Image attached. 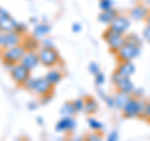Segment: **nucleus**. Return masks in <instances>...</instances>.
I'll return each mask as SVG.
<instances>
[{
  "label": "nucleus",
  "instance_id": "nucleus-1",
  "mask_svg": "<svg viewBox=\"0 0 150 141\" xmlns=\"http://www.w3.org/2000/svg\"><path fill=\"white\" fill-rule=\"evenodd\" d=\"M25 89H28L29 91L33 94H35L39 97H44V96H53L54 92V86L46 80L45 76L41 78H30L24 85Z\"/></svg>",
  "mask_w": 150,
  "mask_h": 141
},
{
  "label": "nucleus",
  "instance_id": "nucleus-2",
  "mask_svg": "<svg viewBox=\"0 0 150 141\" xmlns=\"http://www.w3.org/2000/svg\"><path fill=\"white\" fill-rule=\"evenodd\" d=\"M145 105H146V101L143 100L142 97H135L131 95L129 101L126 102L124 107L121 109L123 116L126 117V119H134V117L143 119L144 111H145Z\"/></svg>",
  "mask_w": 150,
  "mask_h": 141
},
{
  "label": "nucleus",
  "instance_id": "nucleus-3",
  "mask_svg": "<svg viewBox=\"0 0 150 141\" xmlns=\"http://www.w3.org/2000/svg\"><path fill=\"white\" fill-rule=\"evenodd\" d=\"M25 51H26L25 48L20 44V45L11 46V48H8V49H3L1 53H0V58L3 60V64L10 69L13 65L19 64L21 61Z\"/></svg>",
  "mask_w": 150,
  "mask_h": 141
},
{
  "label": "nucleus",
  "instance_id": "nucleus-4",
  "mask_svg": "<svg viewBox=\"0 0 150 141\" xmlns=\"http://www.w3.org/2000/svg\"><path fill=\"white\" fill-rule=\"evenodd\" d=\"M39 63L45 68H55L63 64L60 54L55 48H40L38 50Z\"/></svg>",
  "mask_w": 150,
  "mask_h": 141
},
{
  "label": "nucleus",
  "instance_id": "nucleus-5",
  "mask_svg": "<svg viewBox=\"0 0 150 141\" xmlns=\"http://www.w3.org/2000/svg\"><path fill=\"white\" fill-rule=\"evenodd\" d=\"M140 49H142V46L135 45L133 43H129V41H125L124 45L116 51L115 56H116V59H118L119 63L131 61V60H134L140 54Z\"/></svg>",
  "mask_w": 150,
  "mask_h": 141
},
{
  "label": "nucleus",
  "instance_id": "nucleus-6",
  "mask_svg": "<svg viewBox=\"0 0 150 141\" xmlns=\"http://www.w3.org/2000/svg\"><path fill=\"white\" fill-rule=\"evenodd\" d=\"M103 39H104V41L108 45V48L110 49V51L112 54H116V51H118L125 43V35L112 31L111 29H109V27L104 31Z\"/></svg>",
  "mask_w": 150,
  "mask_h": 141
},
{
  "label": "nucleus",
  "instance_id": "nucleus-7",
  "mask_svg": "<svg viewBox=\"0 0 150 141\" xmlns=\"http://www.w3.org/2000/svg\"><path fill=\"white\" fill-rule=\"evenodd\" d=\"M9 73H10L13 81L15 82L18 86H21V87H24L26 81L31 78V71L28 70L24 65H21L20 63L13 65V66L9 69Z\"/></svg>",
  "mask_w": 150,
  "mask_h": 141
},
{
  "label": "nucleus",
  "instance_id": "nucleus-8",
  "mask_svg": "<svg viewBox=\"0 0 150 141\" xmlns=\"http://www.w3.org/2000/svg\"><path fill=\"white\" fill-rule=\"evenodd\" d=\"M111 80H112L114 86L116 87V90H118L119 92L126 94V95H133V92L135 90V86H134V84H133V81H131L130 78L123 76V75H120L118 71H114L112 73Z\"/></svg>",
  "mask_w": 150,
  "mask_h": 141
},
{
  "label": "nucleus",
  "instance_id": "nucleus-9",
  "mask_svg": "<svg viewBox=\"0 0 150 141\" xmlns=\"http://www.w3.org/2000/svg\"><path fill=\"white\" fill-rule=\"evenodd\" d=\"M18 23L15 19H14L10 13H9L6 9H4L0 6V29L3 32H10V31H15Z\"/></svg>",
  "mask_w": 150,
  "mask_h": 141
},
{
  "label": "nucleus",
  "instance_id": "nucleus-10",
  "mask_svg": "<svg viewBox=\"0 0 150 141\" xmlns=\"http://www.w3.org/2000/svg\"><path fill=\"white\" fill-rule=\"evenodd\" d=\"M130 18L126 16V15H123V14H119L114 20L111 21V24L108 26L109 29H111L112 31L115 32H119V34H123L125 35L128 32L129 27H130Z\"/></svg>",
  "mask_w": 150,
  "mask_h": 141
},
{
  "label": "nucleus",
  "instance_id": "nucleus-11",
  "mask_svg": "<svg viewBox=\"0 0 150 141\" xmlns=\"http://www.w3.org/2000/svg\"><path fill=\"white\" fill-rule=\"evenodd\" d=\"M23 35H20L16 31H10V32H3L1 39H3V48L8 49L11 46L20 45L23 43Z\"/></svg>",
  "mask_w": 150,
  "mask_h": 141
},
{
  "label": "nucleus",
  "instance_id": "nucleus-12",
  "mask_svg": "<svg viewBox=\"0 0 150 141\" xmlns=\"http://www.w3.org/2000/svg\"><path fill=\"white\" fill-rule=\"evenodd\" d=\"M75 128H76V121L73 116H63L55 126L56 131L59 133H73Z\"/></svg>",
  "mask_w": 150,
  "mask_h": 141
},
{
  "label": "nucleus",
  "instance_id": "nucleus-13",
  "mask_svg": "<svg viewBox=\"0 0 150 141\" xmlns=\"http://www.w3.org/2000/svg\"><path fill=\"white\" fill-rule=\"evenodd\" d=\"M149 14V9L144 5V4H137L130 9L129 11V18L130 20H135V21H143L145 20V18Z\"/></svg>",
  "mask_w": 150,
  "mask_h": 141
},
{
  "label": "nucleus",
  "instance_id": "nucleus-14",
  "mask_svg": "<svg viewBox=\"0 0 150 141\" xmlns=\"http://www.w3.org/2000/svg\"><path fill=\"white\" fill-rule=\"evenodd\" d=\"M21 65H24V66L33 71L38 65H39V56H38V51H25L24 56H23L21 61H20Z\"/></svg>",
  "mask_w": 150,
  "mask_h": 141
},
{
  "label": "nucleus",
  "instance_id": "nucleus-15",
  "mask_svg": "<svg viewBox=\"0 0 150 141\" xmlns=\"http://www.w3.org/2000/svg\"><path fill=\"white\" fill-rule=\"evenodd\" d=\"M21 45L24 46L26 51H38L41 48L40 40L38 37H35L34 35H24Z\"/></svg>",
  "mask_w": 150,
  "mask_h": 141
},
{
  "label": "nucleus",
  "instance_id": "nucleus-16",
  "mask_svg": "<svg viewBox=\"0 0 150 141\" xmlns=\"http://www.w3.org/2000/svg\"><path fill=\"white\" fill-rule=\"evenodd\" d=\"M135 70H137V68H135V65L131 61H124V63L118 64L115 71H118L120 75H123V76L131 78L135 74Z\"/></svg>",
  "mask_w": 150,
  "mask_h": 141
},
{
  "label": "nucleus",
  "instance_id": "nucleus-17",
  "mask_svg": "<svg viewBox=\"0 0 150 141\" xmlns=\"http://www.w3.org/2000/svg\"><path fill=\"white\" fill-rule=\"evenodd\" d=\"M119 15V13L115 10L114 8L112 9H109V10H103L100 14H99V21L103 23V24H106L108 26H109L111 24V21L114 20V19Z\"/></svg>",
  "mask_w": 150,
  "mask_h": 141
},
{
  "label": "nucleus",
  "instance_id": "nucleus-18",
  "mask_svg": "<svg viewBox=\"0 0 150 141\" xmlns=\"http://www.w3.org/2000/svg\"><path fill=\"white\" fill-rule=\"evenodd\" d=\"M98 109H99L98 102L93 96H86L84 99V112H86L88 115H94L96 114Z\"/></svg>",
  "mask_w": 150,
  "mask_h": 141
},
{
  "label": "nucleus",
  "instance_id": "nucleus-19",
  "mask_svg": "<svg viewBox=\"0 0 150 141\" xmlns=\"http://www.w3.org/2000/svg\"><path fill=\"white\" fill-rule=\"evenodd\" d=\"M63 76H64V74L60 71L59 69H51L50 71H48V74L45 75V78L46 80L55 87V85H58V84L63 80Z\"/></svg>",
  "mask_w": 150,
  "mask_h": 141
},
{
  "label": "nucleus",
  "instance_id": "nucleus-20",
  "mask_svg": "<svg viewBox=\"0 0 150 141\" xmlns=\"http://www.w3.org/2000/svg\"><path fill=\"white\" fill-rule=\"evenodd\" d=\"M131 97V95H126V94L123 92H116L114 96H112V100H114V106H116L118 109H123L124 105L129 101V99Z\"/></svg>",
  "mask_w": 150,
  "mask_h": 141
},
{
  "label": "nucleus",
  "instance_id": "nucleus-21",
  "mask_svg": "<svg viewBox=\"0 0 150 141\" xmlns=\"http://www.w3.org/2000/svg\"><path fill=\"white\" fill-rule=\"evenodd\" d=\"M50 31V26L45 25V24H36V26L34 27V31H33V35L35 37H45V35Z\"/></svg>",
  "mask_w": 150,
  "mask_h": 141
},
{
  "label": "nucleus",
  "instance_id": "nucleus-22",
  "mask_svg": "<svg viewBox=\"0 0 150 141\" xmlns=\"http://www.w3.org/2000/svg\"><path fill=\"white\" fill-rule=\"evenodd\" d=\"M60 114L62 116H74L76 114V110L74 107L73 101H68L62 106V110H60Z\"/></svg>",
  "mask_w": 150,
  "mask_h": 141
},
{
  "label": "nucleus",
  "instance_id": "nucleus-23",
  "mask_svg": "<svg viewBox=\"0 0 150 141\" xmlns=\"http://www.w3.org/2000/svg\"><path fill=\"white\" fill-rule=\"evenodd\" d=\"M88 124H89V128H90L93 131H101L104 125H103L99 120H96L95 117H89L88 119Z\"/></svg>",
  "mask_w": 150,
  "mask_h": 141
},
{
  "label": "nucleus",
  "instance_id": "nucleus-24",
  "mask_svg": "<svg viewBox=\"0 0 150 141\" xmlns=\"http://www.w3.org/2000/svg\"><path fill=\"white\" fill-rule=\"evenodd\" d=\"M84 141H103V135L100 131H91L84 136Z\"/></svg>",
  "mask_w": 150,
  "mask_h": 141
},
{
  "label": "nucleus",
  "instance_id": "nucleus-25",
  "mask_svg": "<svg viewBox=\"0 0 150 141\" xmlns=\"http://www.w3.org/2000/svg\"><path fill=\"white\" fill-rule=\"evenodd\" d=\"M125 41H129V43H133L139 46H142V44H143V40L140 39L137 34H128V35L125 34Z\"/></svg>",
  "mask_w": 150,
  "mask_h": 141
},
{
  "label": "nucleus",
  "instance_id": "nucleus-26",
  "mask_svg": "<svg viewBox=\"0 0 150 141\" xmlns=\"http://www.w3.org/2000/svg\"><path fill=\"white\" fill-rule=\"evenodd\" d=\"M100 10H109V9L114 8V0H100L99 1Z\"/></svg>",
  "mask_w": 150,
  "mask_h": 141
},
{
  "label": "nucleus",
  "instance_id": "nucleus-27",
  "mask_svg": "<svg viewBox=\"0 0 150 141\" xmlns=\"http://www.w3.org/2000/svg\"><path fill=\"white\" fill-rule=\"evenodd\" d=\"M73 104L76 112L84 111V99H75V100H73Z\"/></svg>",
  "mask_w": 150,
  "mask_h": 141
},
{
  "label": "nucleus",
  "instance_id": "nucleus-28",
  "mask_svg": "<svg viewBox=\"0 0 150 141\" xmlns=\"http://www.w3.org/2000/svg\"><path fill=\"white\" fill-rule=\"evenodd\" d=\"M94 76H95V84L98 86H100V85H103V84L105 82V75L103 74L101 71L98 73L96 75H94Z\"/></svg>",
  "mask_w": 150,
  "mask_h": 141
},
{
  "label": "nucleus",
  "instance_id": "nucleus-29",
  "mask_svg": "<svg viewBox=\"0 0 150 141\" xmlns=\"http://www.w3.org/2000/svg\"><path fill=\"white\" fill-rule=\"evenodd\" d=\"M144 120H146L150 123V100L146 101V105H145V111H144V116H143Z\"/></svg>",
  "mask_w": 150,
  "mask_h": 141
},
{
  "label": "nucleus",
  "instance_id": "nucleus-30",
  "mask_svg": "<svg viewBox=\"0 0 150 141\" xmlns=\"http://www.w3.org/2000/svg\"><path fill=\"white\" fill-rule=\"evenodd\" d=\"M143 39L146 41V43H150V25H146L143 30Z\"/></svg>",
  "mask_w": 150,
  "mask_h": 141
},
{
  "label": "nucleus",
  "instance_id": "nucleus-31",
  "mask_svg": "<svg viewBox=\"0 0 150 141\" xmlns=\"http://www.w3.org/2000/svg\"><path fill=\"white\" fill-rule=\"evenodd\" d=\"M40 45H41V48H55L54 44L51 43V40L50 39H41L40 40Z\"/></svg>",
  "mask_w": 150,
  "mask_h": 141
},
{
  "label": "nucleus",
  "instance_id": "nucleus-32",
  "mask_svg": "<svg viewBox=\"0 0 150 141\" xmlns=\"http://www.w3.org/2000/svg\"><path fill=\"white\" fill-rule=\"evenodd\" d=\"M89 70H90V73L94 74V75L100 73V68H99V65H98L96 63H91L90 65H89Z\"/></svg>",
  "mask_w": 150,
  "mask_h": 141
},
{
  "label": "nucleus",
  "instance_id": "nucleus-33",
  "mask_svg": "<svg viewBox=\"0 0 150 141\" xmlns=\"http://www.w3.org/2000/svg\"><path fill=\"white\" fill-rule=\"evenodd\" d=\"M119 139V135L116 131H111V133L108 135V137H106V141H118Z\"/></svg>",
  "mask_w": 150,
  "mask_h": 141
},
{
  "label": "nucleus",
  "instance_id": "nucleus-34",
  "mask_svg": "<svg viewBox=\"0 0 150 141\" xmlns=\"http://www.w3.org/2000/svg\"><path fill=\"white\" fill-rule=\"evenodd\" d=\"M73 30L76 31V32L80 31V30H81V25H80V24H74V25H73Z\"/></svg>",
  "mask_w": 150,
  "mask_h": 141
},
{
  "label": "nucleus",
  "instance_id": "nucleus-35",
  "mask_svg": "<svg viewBox=\"0 0 150 141\" xmlns=\"http://www.w3.org/2000/svg\"><path fill=\"white\" fill-rule=\"evenodd\" d=\"M145 21H146V25H150V11L148 14V16L145 18Z\"/></svg>",
  "mask_w": 150,
  "mask_h": 141
},
{
  "label": "nucleus",
  "instance_id": "nucleus-36",
  "mask_svg": "<svg viewBox=\"0 0 150 141\" xmlns=\"http://www.w3.org/2000/svg\"><path fill=\"white\" fill-rule=\"evenodd\" d=\"M67 141H84L83 139H79V137H73V139H68Z\"/></svg>",
  "mask_w": 150,
  "mask_h": 141
},
{
  "label": "nucleus",
  "instance_id": "nucleus-37",
  "mask_svg": "<svg viewBox=\"0 0 150 141\" xmlns=\"http://www.w3.org/2000/svg\"><path fill=\"white\" fill-rule=\"evenodd\" d=\"M3 39H1V34H0V53H1V50H3Z\"/></svg>",
  "mask_w": 150,
  "mask_h": 141
},
{
  "label": "nucleus",
  "instance_id": "nucleus-38",
  "mask_svg": "<svg viewBox=\"0 0 150 141\" xmlns=\"http://www.w3.org/2000/svg\"><path fill=\"white\" fill-rule=\"evenodd\" d=\"M145 1H146V4H149V5H150V0H145Z\"/></svg>",
  "mask_w": 150,
  "mask_h": 141
},
{
  "label": "nucleus",
  "instance_id": "nucleus-39",
  "mask_svg": "<svg viewBox=\"0 0 150 141\" xmlns=\"http://www.w3.org/2000/svg\"><path fill=\"white\" fill-rule=\"evenodd\" d=\"M0 34H3V31H1V29H0Z\"/></svg>",
  "mask_w": 150,
  "mask_h": 141
}]
</instances>
